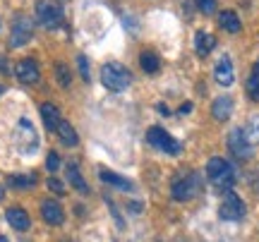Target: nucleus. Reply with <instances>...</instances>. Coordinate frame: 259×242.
Returning a JSON list of instances; mask_svg holds the SVG:
<instances>
[{"instance_id": "f257e3e1", "label": "nucleus", "mask_w": 259, "mask_h": 242, "mask_svg": "<svg viewBox=\"0 0 259 242\" xmlns=\"http://www.w3.org/2000/svg\"><path fill=\"white\" fill-rule=\"evenodd\" d=\"M202 185L204 180L199 173H180V175H176L173 185H170V195H173L176 202H190V199H194L202 192Z\"/></svg>"}, {"instance_id": "f03ea898", "label": "nucleus", "mask_w": 259, "mask_h": 242, "mask_svg": "<svg viewBox=\"0 0 259 242\" xmlns=\"http://www.w3.org/2000/svg\"><path fill=\"white\" fill-rule=\"evenodd\" d=\"M206 177L216 189H223L228 192L235 185V170L226 159H211L206 163Z\"/></svg>"}, {"instance_id": "7ed1b4c3", "label": "nucleus", "mask_w": 259, "mask_h": 242, "mask_svg": "<svg viewBox=\"0 0 259 242\" xmlns=\"http://www.w3.org/2000/svg\"><path fill=\"white\" fill-rule=\"evenodd\" d=\"M101 82L108 91H122V89L130 86L132 75H130L127 67L120 65V63H106L101 67Z\"/></svg>"}, {"instance_id": "20e7f679", "label": "nucleus", "mask_w": 259, "mask_h": 242, "mask_svg": "<svg viewBox=\"0 0 259 242\" xmlns=\"http://www.w3.org/2000/svg\"><path fill=\"white\" fill-rule=\"evenodd\" d=\"M15 147H17L19 154H24V156H31L34 151L38 149V134L34 130V125L27 120V118H22L17 122V130H15Z\"/></svg>"}, {"instance_id": "39448f33", "label": "nucleus", "mask_w": 259, "mask_h": 242, "mask_svg": "<svg viewBox=\"0 0 259 242\" xmlns=\"http://www.w3.org/2000/svg\"><path fill=\"white\" fill-rule=\"evenodd\" d=\"M36 19L48 29H56L63 24V5L58 0H38Z\"/></svg>"}, {"instance_id": "423d86ee", "label": "nucleus", "mask_w": 259, "mask_h": 242, "mask_svg": "<svg viewBox=\"0 0 259 242\" xmlns=\"http://www.w3.org/2000/svg\"><path fill=\"white\" fill-rule=\"evenodd\" d=\"M147 141L151 147H156L158 151L168 154V156H178V154L183 151V144L178 139H173L163 127H151V130L147 132Z\"/></svg>"}, {"instance_id": "0eeeda50", "label": "nucleus", "mask_w": 259, "mask_h": 242, "mask_svg": "<svg viewBox=\"0 0 259 242\" xmlns=\"http://www.w3.org/2000/svg\"><path fill=\"white\" fill-rule=\"evenodd\" d=\"M219 216H221L223 221H240L242 216H245V204H242V199L235 195L233 189L223 192L221 206H219Z\"/></svg>"}, {"instance_id": "6e6552de", "label": "nucleus", "mask_w": 259, "mask_h": 242, "mask_svg": "<svg viewBox=\"0 0 259 242\" xmlns=\"http://www.w3.org/2000/svg\"><path fill=\"white\" fill-rule=\"evenodd\" d=\"M31 36H34V24H31V19L24 17V15L15 17V22H12V31H10V46L12 48L24 46V43L31 41Z\"/></svg>"}, {"instance_id": "1a4fd4ad", "label": "nucleus", "mask_w": 259, "mask_h": 242, "mask_svg": "<svg viewBox=\"0 0 259 242\" xmlns=\"http://www.w3.org/2000/svg\"><path fill=\"white\" fill-rule=\"evenodd\" d=\"M228 149H231V154L238 161H250L252 159V144L247 141L242 127L231 130V134H228Z\"/></svg>"}, {"instance_id": "9d476101", "label": "nucleus", "mask_w": 259, "mask_h": 242, "mask_svg": "<svg viewBox=\"0 0 259 242\" xmlns=\"http://www.w3.org/2000/svg\"><path fill=\"white\" fill-rule=\"evenodd\" d=\"M15 77H17L22 84H36L38 77H41V70H38V63L31 60V58H24L15 65Z\"/></svg>"}, {"instance_id": "9b49d317", "label": "nucleus", "mask_w": 259, "mask_h": 242, "mask_svg": "<svg viewBox=\"0 0 259 242\" xmlns=\"http://www.w3.org/2000/svg\"><path fill=\"white\" fill-rule=\"evenodd\" d=\"M213 77L221 86H231L235 82V70H233V63L228 56H223L219 63H216V70H213Z\"/></svg>"}, {"instance_id": "f8f14e48", "label": "nucleus", "mask_w": 259, "mask_h": 242, "mask_svg": "<svg viewBox=\"0 0 259 242\" xmlns=\"http://www.w3.org/2000/svg\"><path fill=\"white\" fill-rule=\"evenodd\" d=\"M41 218L46 221L48 225H60L65 221V214H63V206L53 202V199H46L41 204Z\"/></svg>"}, {"instance_id": "ddd939ff", "label": "nucleus", "mask_w": 259, "mask_h": 242, "mask_svg": "<svg viewBox=\"0 0 259 242\" xmlns=\"http://www.w3.org/2000/svg\"><path fill=\"white\" fill-rule=\"evenodd\" d=\"M8 223L15 228V230H29V225H31V221H29V214L22 209V206H10L8 209Z\"/></svg>"}, {"instance_id": "4468645a", "label": "nucleus", "mask_w": 259, "mask_h": 242, "mask_svg": "<svg viewBox=\"0 0 259 242\" xmlns=\"http://www.w3.org/2000/svg\"><path fill=\"white\" fill-rule=\"evenodd\" d=\"M211 115L219 122L228 120V118L233 115V99L231 96H219V99L213 101V106H211Z\"/></svg>"}, {"instance_id": "2eb2a0df", "label": "nucleus", "mask_w": 259, "mask_h": 242, "mask_svg": "<svg viewBox=\"0 0 259 242\" xmlns=\"http://www.w3.org/2000/svg\"><path fill=\"white\" fill-rule=\"evenodd\" d=\"M41 118H44V125H46V130L56 132L58 125H60V111H58V106L53 103H41Z\"/></svg>"}, {"instance_id": "dca6fc26", "label": "nucleus", "mask_w": 259, "mask_h": 242, "mask_svg": "<svg viewBox=\"0 0 259 242\" xmlns=\"http://www.w3.org/2000/svg\"><path fill=\"white\" fill-rule=\"evenodd\" d=\"M67 180H70V185L79 192V195H89L92 189H89V185L84 182V177H82V173H79V166L77 163H67Z\"/></svg>"}, {"instance_id": "f3484780", "label": "nucleus", "mask_w": 259, "mask_h": 242, "mask_svg": "<svg viewBox=\"0 0 259 242\" xmlns=\"http://www.w3.org/2000/svg\"><path fill=\"white\" fill-rule=\"evenodd\" d=\"M216 46V38L211 34H206V31H197V36H194V51H197V56H209Z\"/></svg>"}, {"instance_id": "a211bd4d", "label": "nucleus", "mask_w": 259, "mask_h": 242, "mask_svg": "<svg viewBox=\"0 0 259 242\" xmlns=\"http://www.w3.org/2000/svg\"><path fill=\"white\" fill-rule=\"evenodd\" d=\"M219 24H221V29L231 31V34H238L242 27V22L238 19V15H235L233 10H223L221 15H219Z\"/></svg>"}, {"instance_id": "6ab92c4d", "label": "nucleus", "mask_w": 259, "mask_h": 242, "mask_svg": "<svg viewBox=\"0 0 259 242\" xmlns=\"http://www.w3.org/2000/svg\"><path fill=\"white\" fill-rule=\"evenodd\" d=\"M99 177H101L103 182L113 185V187H120V189H132V182H130V180H125L122 175L113 173V170H108V168H101V170H99Z\"/></svg>"}, {"instance_id": "aec40b11", "label": "nucleus", "mask_w": 259, "mask_h": 242, "mask_svg": "<svg viewBox=\"0 0 259 242\" xmlns=\"http://www.w3.org/2000/svg\"><path fill=\"white\" fill-rule=\"evenodd\" d=\"M58 137H60V141H63L65 147H77V141H79V137H77V132H74V127L70 125V122L60 120V125H58Z\"/></svg>"}, {"instance_id": "412c9836", "label": "nucleus", "mask_w": 259, "mask_h": 242, "mask_svg": "<svg viewBox=\"0 0 259 242\" xmlns=\"http://www.w3.org/2000/svg\"><path fill=\"white\" fill-rule=\"evenodd\" d=\"M139 63H142V70L149 72V75H156L158 67H161V60H158L156 53H151V51H144L142 58H139Z\"/></svg>"}, {"instance_id": "4be33fe9", "label": "nucleus", "mask_w": 259, "mask_h": 242, "mask_svg": "<svg viewBox=\"0 0 259 242\" xmlns=\"http://www.w3.org/2000/svg\"><path fill=\"white\" fill-rule=\"evenodd\" d=\"M247 96L252 101H259V60L252 65V72L247 77Z\"/></svg>"}, {"instance_id": "5701e85b", "label": "nucleus", "mask_w": 259, "mask_h": 242, "mask_svg": "<svg viewBox=\"0 0 259 242\" xmlns=\"http://www.w3.org/2000/svg\"><path fill=\"white\" fill-rule=\"evenodd\" d=\"M8 185L10 187H17V189H27V187L36 185V175L29 173V175H10L8 177Z\"/></svg>"}, {"instance_id": "b1692460", "label": "nucleus", "mask_w": 259, "mask_h": 242, "mask_svg": "<svg viewBox=\"0 0 259 242\" xmlns=\"http://www.w3.org/2000/svg\"><path fill=\"white\" fill-rule=\"evenodd\" d=\"M242 132H245V137H247V141H250V144H259V115L250 118L247 127H245Z\"/></svg>"}, {"instance_id": "393cba45", "label": "nucleus", "mask_w": 259, "mask_h": 242, "mask_svg": "<svg viewBox=\"0 0 259 242\" xmlns=\"http://www.w3.org/2000/svg\"><path fill=\"white\" fill-rule=\"evenodd\" d=\"M56 77H58V84L60 86H70V70H67V65H63V63H58L56 65Z\"/></svg>"}, {"instance_id": "a878e982", "label": "nucleus", "mask_w": 259, "mask_h": 242, "mask_svg": "<svg viewBox=\"0 0 259 242\" xmlns=\"http://www.w3.org/2000/svg\"><path fill=\"white\" fill-rule=\"evenodd\" d=\"M194 5L204 15H213L216 12V0H194Z\"/></svg>"}, {"instance_id": "bb28decb", "label": "nucleus", "mask_w": 259, "mask_h": 242, "mask_svg": "<svg viewBox=\"0 0 259 242\" xmlns=\"http://www.w3.org/2000/svg\"><path fill=\"white\" fill-rule=\"evenodd\" d=\"M46 185H48V189H51L53 195H58V197H63V195H65V185L60 182V180H58V177H48Z\"/></svg>"}, {"instance_id": "cd10ccee", "label": "nucleus", "mask_w": 259, "mask_h": 242, "mask_svg": "<svg viewBox=\"0 0 259 242\" xmlns=\"http://www.w3.org/2000/svg\"><path fill=\"white\" fill-rule=\"evenodd\" d=\"M46 168L51 170V173H56L58 168H60V156H58L56 151H51V154H48V159H46Z\"/></svg>"}, {"instance_id": "c85d7f7f", "label": "nucleus", "mask_w": 259, "mask_h": 242, "mask_svg": "<svg viewBox=\"0 0 259 242\" xmlns=\"http://www.w3.org/2000/svg\"><path fill=\"white\" fill-rule=\"evenodd\" d=\"M77 65H79V72H82V79L84 82H89L92 77H89V63H87V58L77 56Z\"/></svg>"}, {"instance_id": "c756f323", "label": "nucleus", "mask_w": 259, "mask_h": 242, "mask_svg": "<svg viewBox=\"0 0 259 242\" xmlns=\"http://www.w3.org/2000/svg\"><path fill=\"white\" fill-rule=\"evenodd\" d=\"M130 209H132V214H139V211H142V204H139V202H130Z\"/></svg>"}, {"instance_id": "7c9ffc66", "label": "nucleus", "mask_w": 259, "mask_h": 242, "mask_svg": "<svg viewBox=\"0 0 259 242\" xmlns=\"http://www.w3.org/2000/svg\"><path fill=\"white\" fill-rule=\"evenodd\" d=\"M190 111H192V103H183V106H180V111H178V113H180V115H185V113H190Z\"/></svg>"}, {"instance_id": "2f4dec72", "label": "nucleus", "mask_w": 259, "mask_h": 242, "mask_svg": "<svg viewBox=\"0 0 259 242\" xmlns=\"http://www.w3.org/2000/svg\"><path fill=\"white\" fill-rule=\"evenodd\" d=\"M0 72L8 75V60H5V58H0Z\"/></svg>"}, {"instance_id": "473e14b6", "label": "nucleus", "mask_w": 259, "mask_h": 242, "mask_svg": "<svg viewBox=\"0 0 259 242\" xmlns=\"http://www.w3.org/2000/svg\"><path fill=\"white\" fill-rule=\"evenodd\" d=\"M156 108H158V113H163V115H170V111H168V106H166V103H158Z\"/></svg>"}, {"instance_id": "72a5a7b5", "label": "nucleus", "mask_w": 259, "mask_h": 242, "mask_svg": "<svg viewBox=\"0 0 259 242\" xmlns=\"http://www.w3.org/2000/svg\"><path fill=\"white\" fill-rule=\"evenodd\" d=\"M3 197H5V189H3V185H0V199H3Z\"/></svg>"}, {"instance_id": "f704fd0d", "label": "nucleus", "mask_w": 259, "mask_h": 242, "mask_svg": "<svg viewBox=\"0 0 259 242\" xmlns=\"http://www.w3.org/2000/svg\"><path fill=\"white\" fill-rule=\"evenodd\" d=\"M0 242H8V237H3V235H0Z\"/></svg>"}, {"instance_id": "c9c22d12", "label": "nucleus", "mask_w": 259, "mask_h": 242, "mask_svg": "<svg viewBox=\"0 0 259 242\" xmlns=\"http://www.w3.org/2000/svg\"><path fill=\"white\" fill-rule=\"evenodd\" d=\"M3 91H5V86H3V84H0V93H3Z\"/></svg>"}]
</instances>
